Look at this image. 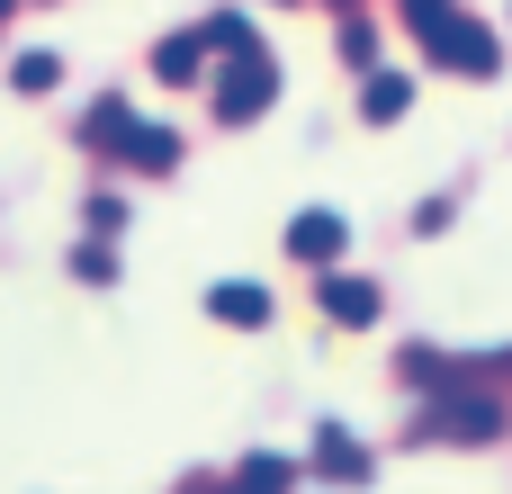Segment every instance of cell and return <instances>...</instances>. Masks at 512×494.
Listing matches in <instances>:
<instances>
[{"instance_id":"6da1fadb","label":"cell","mask_w":512,"mask_h":494,"mask_svg":"<svg viewBox=\"0 0 512 494\" xmlns=\"http://www.w3.org/2000/svg\"><path fill=\"white\" fill-rule=\"evenodd\" d=\"M405 18H414V27H423V45H432L441 63H459L468 81H486V72H495V36H486L468 9H450V0H423V9H405Z\"/></svg>"},{"instance_id":"5b68a950","label":"cell","mask_w":512,"mask_h":494,"mask_svg":"<svg viewBox=\"0 0 512 494\" xmlns=\"http://www.w3.org/2000/svg\"><path fill=\"white\" fill-rule=\"evenodd\" d=\"M288 252H297V261H342V216H333V207H306V216L288 225Z\"/></svg>"},{"instance_id":"7a4b0ae2","label":"cell","mask_w":512,"mask_h":494,"mask_svg":"<svg viewBox=\"0 0 512 494\" xmlns=\"http://www.w3.org/2000/svg\"><path fill=\"white\" fill-rule=\"evenodd\" d=\"M270 99H279V72H270V54H261V45H234V63H225V90H216V117H225V126H252Z\"/></svg>"},{"instance_id":"4fadbf2b","label":"cell","mask_w":512,"mask_h":494,"mask_svg":"<svg viewBox=\"0 0 512 494\" xmlns=\"http://www.w3.org/2000/svg\"><path fill=\"white\" fill-rule=\"evenodd\" d=\"M9 81H18V90H54V81H63V63H54V54H18V72H9Z\"/></svg>"},{"instance_id":"30bf717a","label":"cell","mask_w":512,"mask_h":494,"mask_svg":"<svg viewBox=\"0 0 512 494\" xmlns=\"http://www.w3.org/2000/svg\"><path fill=\"white\" fill-rule=\"evenodd\" d=\"M198 63H207V36H171V45L153 54V72H162V81H198Z\"/></svg>"},{"instance_id":"52a82bcc","label":"cell","mask_w":512,"mask_h":494,"mask_svg":"<svg viewBox=\"0 0 512 494\" xmlns=\"http://www.w3.org/2000/svg\"><path fill=\"white\" fill-rule=\"evenodd\" d=\"M207 315L216 324H270V297L252 279H225V288H207Z\"/></svg>"},{"instance_id":"9a60e30c","label":"cell","mask_w":512,"mask_h":494,"mask_svg":"<svg viewBox=\"0 0 512 494\" xmlns=\"http://www.w3.org/2000/svg\"><path fill=\"white\" fill-rule=\"evenodd\" d=\"M0 9H9V0H0Z\"/></svg>"},{"instance_id":"9c48e42d","label":"cell","mask_w":512,"mask_h":494,"mask_svg":"<svg viewBox=\"0 0 512 494\" xmlns=\"http://www.w3.org/2000/svg\"><path fill=\"white\" fill-rule=\"evenodd\" d=\"M288 486H297V468H288L279 450H252V459L234 468V494H288Z\"/></svg>"},{"instance_id":"3957f363","label":"cell","mask_w":512,"mask_h":494,"mask_svg":"<svg viewBox=\"0 0 512 494\" xmlns=\"http://www.w3.org/2000/svg\"><path fill=\"white\" fill-rule=\"evenodd\" d=\"M423 432H441V441H495V432H504V405H486V396H441V405L423 414Z\"/></svg>"},{"instance_id":"5bb4252c","label":"cell","mask_w":512,"mask_h":494,"mask_svg":"<svg viewBox=\"0 0 512 494\" xmlns=\"http://www.w3.org/2000/svg\"><path fill=\"white\" fill-rule=\"evenodd\" d=\"M72 270H81V279H99V288H108V279H117V261H108V252H99V243H90V252H72Z\"/></svg>"},{"instance_id":"7c38bea8","label":"cell","mask_w":512,"mask_h":494,"mask_svg":"<svg viewBox=\"0 0 512 494\" xmlns=\"http://www.w3.org/2000/svg\"><path fill=\"white\" fill-rule=\"evenodd\" d=\"M126 126H135V117H126V99H99V108H90V144H108V153H117V144H126Z\"/></svg>"},{"instance_id":"ba28073f","label":"cell","mask_w":512,"mask_h":494,"mask_svg":"<svg viewBox=\"0 0 512 494\" xmlns=\"http://www.w3.org/2000/svg\"><path fill=\"white\" fill-rule=\"evenodd\" d=\"M117 153H126L135 171H171V162H180V135H171V126H126Z\"/></svg>"},{"instance_id":"8fae6325","label":"cell","mask_w":512,"mask_h":494,"mask_svg":"<svg viewBox=\"0 0 512 494\" xmlns=\"http://www.w3.org/2000/svg\"><path fill=\"white\" fill-rule=\"evenodd\" d=\"M405 99H414V81H405V72H378V81L360 90V108H369L378 126H387V117H405Z\"/></svg>"},{"instance_id":"2e32d148","label":"cell","mask_w":512,"mask_h":494,"mask_svg":"<svg viewBox=\"0 0 512 494\" xmlns=\"http://www.w3.org/2000/svg\"><path fill=\"white\" fill-rule=\"evenodd\" d=\"M504 360H512V351H504Z\"/></svg>"},{"instance_id":"8992f818","label":"cell","mask_w":512,"mask_h":494,"mask_svg":"<svg viewBox=\"0 0 512 494\" xmlns=\"http://www.w3.org/2000/svg\"><path fill=\"white\" fill-rule=\"evenodd\" d=\"M315 468H324L333 486H360V477H369V450H360L342 423H324V432H315Z\"/></svg>"},{"instance_id":"277c9868","label":"cell","mask_w":512,"mask_h":494,"mask_svg":"<svg viewBox=\"0 0 512 494\" xmlns=\"http://www.w3.org/2000/svg\"><path fill=\"white\" fill-rule=\"evenodd\" d=\"M315 297H324V315H333V324H351V333H360V324H378V288H369V279H351V270H333Z\"/></svg>"}]
</instances>
